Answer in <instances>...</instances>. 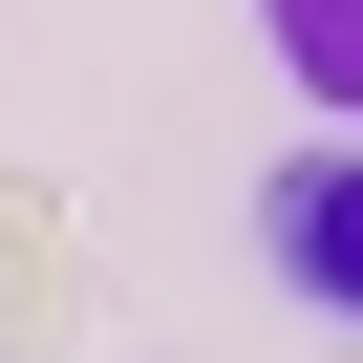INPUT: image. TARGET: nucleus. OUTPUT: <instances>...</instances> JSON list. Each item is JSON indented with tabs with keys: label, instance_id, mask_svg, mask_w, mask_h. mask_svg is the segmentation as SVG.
<instances>
[{
	"label": "nucleus",
	"instance_id": "f257e3e1",
	"mask_svg": "<svg viewBox=\"0 0 363 363\" xmlns=\"http://www.w3.org/2000/svg\"><path fill=\"white\" fill-rule=\"evenodd\" d=\"M257 257H278V299H320V320L363 342V150H299V171H257Z\"/></svg>",
	"mask_w": 363,
	"mask_h": 363
},
{
	"label": "nucleus",
	"instance_id": "f03ea898",
	"mask_svg": "<svg viewBox=\"0 0 363 363\" xmlns=\"http://www.w3.org/2000/svg\"><path fill=\"white\" fill-rule=\"evenodd\" d=\"M86 342V235L43 193H0V363H65Z\"/></svg>",
	"mask_w": 363,
	"mask_h": 363
},
{
	"label": "nucleus",
	"instance_id": "7ed1b4c3",
	"mask_svg": "<svg viewBox=\"0 0 363 363\" xmlns=\"http://www.w3.org/2000/svg\"><path fill=\"white\" fill-rule=\"evenodd\" d=\"M257 22H278V65H299V86L363 128V0H257Z\"/></svg>",
	"mask_w": 363,
	"mask_h": 363
},
{
	"label": "nucleus",
	"instance_id": "20e7f679",
	"mask_svg": "<svg viewBox=\"0 0 363 363\" xmlns=\"http://www.w3.org/2000/svg\"><path fill=\"white\" fill-rule=\"evenodd\" d=\"M65 363H86V342H65Z\"/></svg>",
	"mask_w": 363,
	"mask_h": 363
}]
</instances>
